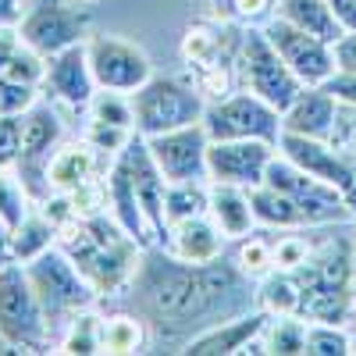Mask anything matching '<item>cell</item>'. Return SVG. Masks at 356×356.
Listing matches in <instances>:
<instances>
[{
    "label": "cell",
    "instance_id": "cell-1",
    "mask_svg": "<svg viewBox=\"0 0 356 356\" xmlns=\"http://www.w3.org/2000/svg\"><path fill=\"white\" fill-rule=\"evenodd\" d=\"M132 296L146 321H154L157 328L189 332V339L257 307L253 278L225 257L214 264H186L164 246H146Z\"/></svg>",
    "mask_w": 356,
    "mask_h": 356
},
{
    "label": "cell",
    "instance_id": "cell-2",
    "mask_svg": "<svg viewBox=\"0 0 356 356\" xmlns=\"http://www.w3.org/2000/svg\"><path fill=\"white\" fill-rule=\"evenodd\" d=\"M57 246H61L72 264L82 271V278L100 292V300L118 292H129L146 246L114 221L111 211L89 214V218H75L72 225L61 228L57 235Z\"/></svg>",
    "mask_w": 356,
    "mask_h": 356
},
{
    "label": "cell",
    "instance_id": "cell-3",
    "mask_svg": "<svg viewBox=\"0 0 356 356\" xmlns=\"http://www.w3.org/2000/svg\"><path fill=\"white\" fill-rule=\"evenodd\" d=\"M296 282L303 292L307 321L346 324L356 300V235H324L314 239L310 257L296 267Z\"/></svg>",
    "mask_w": 356,
    "mask_h": 356
},
{
    "label": "cell",
    "instance_id": "cell-4",
    "mask_svg": "<svg viewBox=\"0 0 356 356\" xmlns=\"http://www.w3.org/2000/svg\"><path fill=\"white\" fill-rule=\"evenodd\" d=\"M243 33L246 29H232L218 22H196L186 29L182 61L189 68V82L207 100H221L232 89H239V82H235V57H239V47H243Z\"/></svg>",
    "mask_w": 356,
    "mask_h": 356
},
{
    "label": "cell",
    "instance_id": "cell-5",
    "mask_svg": "<svg viewBox=\"0 0 356 356\" xmlns=\"http://www.w3.org/2000/svg\"><path fill=\"white\" fill-rule=\"evenodd\" d=\"M22 267H25L29 285H33L54 335H61V328L75 314L100 303V292L82 278V271L72 264V257L61 246H50L47 253H40L36 260H29Z\"/></svg>",
    "mask_w": 356,
    "mask_h": 356
},
{
    "label": "cell",
    "instance_id": "cell-6",
    "mask_svg": "<svg viewBox=\"0 0 356 356\" xmlns=\"http://www.w3.org/2000/svg\"><path fill=\"white\" fill-rule=\"evenodd\" d=\"M0 342L18 353H50L57 346L22 264L0 267Z\"/></svg>",
    "mask_w": 356,
    "mask_h": 356
},
{
    "label": "cell",
    "instance_id": "cell-7",
    "mask_svg": "<svg viewBox=\"0 0 356 356\" xmlns=\"http://www.w3.org/2000/svg\"><path fill=\"white\" fill-rule=\"evenodd\" d=\"M132 111H136V132L143 139H150L161 132L200 125L207 111V97L186 79L154 75L132 93Z\"/></svg>",
    "mask_w": 356,
    "mask_h": 356
},
{
    "label": "cell",
    "instance_id": "cell-8",
    "mask_svg": "<svg viewBox=\"0 0 356 356\" xmlns=\"http://www.w3.org/2000/svg\"><path fill=\"white\" fill-rule=\"evenodd\" d=\"M235 82H239V89H250L253 97H260L282 114L303 93V82L278 57L271 40L264 36V29H246L243 33V47L239 57H235Z\"/></svg>",
    "mask_w": 356,
    "mask_h": 356
},
{
    "label": "cell",
    "instance_id": "cell-9",
    "mask_svg": "<svg viewBox=\"0 0 356 356\" xmlns=\"http://www.w3.org/2000/svg\"><path fill=\"white\" fill-rule=\"evenodd\" d=\"M61 139H65V125L50 100H40L22 114V150H18L15 175L22 178V186L33 203H43L50 196L47 168H50L54 150L61 146Z\"/></svg>",
    "mask_w": 356,
    "mask_h": 356
},
{
    "label": "cell",
    "instance_id": "cell-10",
    "mask_svg": "<svg viewBox=\"0 0 356 356\" xmlns=\"http://www.w3.org/2000/svg\"><path fill=\"white\" fill-rule=\"evenodd\" d=\"M203 129L211 139H264L275 143L282 139V111L253 97L250 89H232L221 100H207L203 111Z\"/></svg>",
    "mask_w": 356,
    "mask_h": 356
},
{
    "label": "cell",
    "instance_id": "cell-11",
    "mask_svg": "<svg viewBox=\"0 0 356 356\" xmlns=\"http://www.w3.org/2000/svg\"><path fill=\"white\" fill-rule=\"evenodd\" d=\"M267 186H275L282 193H289L296 203L307 211L310 225L314 228H332V225H356V214L349 211V203L346 196L328 186V182H321V178L307 175L303 168H296L289 157L275 154L271 168H267V178H264Z\"/></svg>",
    "mask_w": 356,
    "mask_h": 356
},
{
    "label": "cell",
    "instance_id": "cell-12",
    "mask_svg": "<svg viewBox=\"0 0 356 356\" xmlns=\"http://www.w3.org/2000/svg\"><path fill=\"white\" fill-rule=\"evenodd\" d=\"M86 54H89V68H93V79L100 89L136 93L139 86L154 79V61L146 57V50L114 33H89Z\"/></svg>",
    "mask_w": 356,
    "mask_h": 356
},
{
    "label": "cell",
    "instance_id": "cell-13",
    "mask_svg": "<svg viewBox=\"0 0 356 356\" xmlns=\"http://www.w3.org/2000/svg\"><path fill=\"white\" fill-rule=\"evenodd\" d=\"M18 33H22L25 47L50 57V54H61L75 43H86L89 18L82 8L68 4V0H33L18 22Z\"/></svg>",
    "mask_w": 356,
    "mask_h": 356
},
{
    "label": "cell",
    "instance_id": "cell-14",
    "mask_svg": "<svg viewBox=\"0 0 356 356\" xmlns=\"http://www.w3.org/2000/svg\"><path fill=\"white\" fill-rule=\"evenodd\" d=\"M278 154L289 157L296 168H303L307 175H314V178H321V182L335 186L346 196L349 211L356 214V161L346 150H339V146L328 143V139H310V136L282 132Z\"/></svg>",
    "mask_w": 356,
    "mask_h": 356
},
{
    "label": "cell",
    "instance_id": "cell-15",
    "mask_svg": "<svg viewBox=\"0 0 356 356\" xmlns=\"http://www.w3.org/2000/svg\"><path fill=\"white\" fill-rule=\"evenodd\" d=\"M264 36L271 40V47L278 50V57L292 68V75L300 79L303 86H324L332 75H335V54H332V43H324L303 29L289 25L285 18L271 15L264 25Z\"/></svg>",
    "mask_w": 356,
    "mask_h": 356
},
{
    "label": "cell",
    "instance_id": "cell-16",
    "mask_svg": "<svg viewBox=\"0 0 356 356\" xmlns=\"http://www.w3.org/2000/svg\"><path fill=\"white\" fill-rule=\"evenodd\" d=\"M157 171L168 182H211L207 175V150H211V136H207L203 122L200 125H186L175 132H161L146 139Z\"/></svg>",
    "mask_w": 356,
    "mask_h": 356
},
{
    "label": "cell",
    "instance_id": "cell-17",
    "mask_svg": "<svg viewBox=\"0 0 356 356\" xmlns=\"http://www.w3.org/2000/svg\"><path fill=\"white\" fill-rule=\"evenodd\" d=\"M275 154H278V146L264 143V139H211L207 175H211V182L253 189L267 178Z\"/></svg>",
    "mask_w": 356,
    "mask_h": 356
},
{
    "label": "cell",
    "instance_id": "cell-18",
    "mask_svg": "<svg viewBox=\"0 0 356 356\" xmlns=\"http://www.w3.org/2000/svg\"><path fill=\"white\" fill-rule=\"evenodd\" d=\"M97 89L100 86L93 79V68H89L86 43H75L61 54L47 57V75H43V97L47 100L65 104L72 111H86Z\"/></svg>",
    "mask_w": 356,
    "mask_h": 356
},
{
    "label": "cell",
    "instance_id": "cell-19",
    "mask_svg": "<svg viewBox=\"0 0 356 356\" xmlns=\"http://www.w3.org/2000/svg\"><path fill=\"white\" fill-rule=\"evenodd\" d=\"M111 157H104L86 136L82 139H61L47 168V186L50 193H79L86 186L107 178Z\"/></svg>",
    "mask_w": 356,
    "mask_h": 356
},
{
    "label": "cell",
    "instance_id": "cell-20",
    "mask_svg": "<svg viewBox=\"0 0 356 356\" xmlns=\"http://www.w3.org/2000/svg\"><path fill=\"white\" fill-rule=\"evenodd\" d=\"M129 161H132V178H136V196H139V211L150 232V243L164 246L168 239V211H164V196H168V178L157 171L150 150H146V139L136 132L132 143L125 146Z\"/></svg>",
    "mask_w": 356,
    "mask_h": 356
},
{
    "label": "cell",
    "instance_id": "cell-21",
    "mask_svg": "<svg viewBox=\"0 0 356 356\" xmlns=\"http://www.w3.org/2000/svg\"><path fill=\"white\" fill-rule=\"evenodd\" d=\"M271 314H264L260 307L239 314V317H228V321H218L211 328L196 332L193 339L182 342L178 353H189V356H235V353H246L250 342L264 332V324Z\"/></svg>",
    "mask_w": 356,
    "mask_h": 356
},
{
    "label": "cell",
    "instance_id": "cell-22",
    "mask_svg": "<svg viewBox=\"0 0 356 356\" xmlns=\"http://www.w3.org/2000/svg\"><path fill=\"white\" fill-rule=\"evenodd\" d=\"M339 107L342 104L324 86H303V93L285 107L282 129L296 132V136H310V139H328L332 143L335 122H339Z\"/></svg>",
    "mask_w": 356,
    "mask_h": 356
},
{
    "label": "cell",
    "instance_id": "cell-23",
    "mask_svg": "<svg viewBox=\"0 0 356 356\" xmlns=\"http://www.w3.org/2000/svg\"><path fill=\"white\" fill-rule=\"evenodd\" d=\"M225 246H228V239L211 221V214L175 221L168 228V239H164V250L178 260H186V264H214V260L225 257Z\"/></svg>",
    "mask_w": 356,
    "mask_h": 356
},
{
    "label": "cell",
    "instance_id": "cell-24",
    "mask_svg": "<svg viewBox=\"0 0 356 356\" xmlns=\"http://www.w3.org/2000/svg\"><path fill=\"white\" fill-rule=\"evenodd\" d=\"M107 211L114 214V221L122 225L132 239H139L143 246H154L150 243V232H146V221H143V211H139L129 150L111 157V168H107Z\"/></svg>",
    "mask_w": 356,
    "mask_h": 356
},
{
    "label": "cell",
    "instance_id": "cell-25",
    "mask_svg": "<svg viewBox=\"0 0 356 356\" xmlns=\"http://www.w3.org/2000/svg\"><path fill=\"white\" fill-rule=\"evenodd\" d=\"M207 214L221 228V235L228 243L243 239L257 228V214L250 203V189L243 186H225V182H211V196H207Z\"/></svg>",
    "mask_w": 356,
    "mask_h": 356
},
{
    "label": "cell",
    "instance_id": "cell-26",
    "mask_svg": "<svg viewBox=\"0 0 356 356\" xmlns=\"http://www.w3.org/2000/svg\"><path fill=\"white\" fill-rule=\"evenodd\" d=\"M250 203H253V214H257V225L267 228V232H289V228H314L307 211L296 203L289 193L275 189V186H253L250 189Z\"/></svg>",
    "mask_w": 356,
    "mask_h": 356
},
{
    "label": "cell",
    "instance_id": "cell-27",
    "mask_svg": "<svg viewBox=\"0 0 356 356\" xmlns=\"http://www.w3.org/2000/svg\"><path fill=\"white\" fill-rule=\"evenodd\" d=\"M146 346H150V321L143 314H129V310L100 314V353L132 356V353H146Z\"/></svg>",
    "mask_w": 356,
    "mask_h": 356
},
{
    "label": "cell",
    "instance_id": "cell-28",
    "mask_svg": "<svg viewBox=\"0 0 356 356\" xmlns=\"http://www.w3.org/2000/svg\"><path fill=\"white\" fill-rule=\"evenodd\" d=\"M275 15L324 43H335L342 36V25L332 15L328 0H275Z\"/></svg>",
    "mask_w": 356,
    "mask_h": 356
},
{
    "label": "cell",
    "instance_id": "cell-29",
    "mask_svg": "<svg viewBox=\"0 0 356 356\" xmlns=\"http://www.w3.org/2000/svg\"><path fill=\"white\" fill-rule=\"evenodd\" d=\"M57 235H61V228H57L40 207L33 203V211H29L15 228H11V257L18 264H29L36 260L40 253H47L50 246H57Z\"/></svg>",
    "mask_w": 356,
    "mask_h": 356
},
{
    "label": "cell",
    "instance_id": "cell-30",
    "mask_svg": "<svg viewBox=\"0 0 356 356\" xmlns=\"http://www.w3.org/2000/svg\"><path fill=\"white\" fill-rule=\"evenodd\" d=\"M257 307L271 317H289V314H300L303 310V292H300V282H296L292 271H275L264 275L257 282ZM303 317V314H300Z\"/></svg>",
    "mask_w": 356,
    "mask_h": 356
},
{
    "label": "cell",
    "instance_id": "cell-31",
    "mask_svg": "<svg viewBox=\"0 0 356 356\" xmlns=\"http://www.w3.org/2000/svg\"><path fill=\"white\" fill-rule=\"evenodd\" d=\"M260 342H264V353H271V356H303L307 353V317L300 314L267 317Z\"/></svg>",
    "mask_w": 356,
    "mask_h": 356
},
{
    "label": "cell",
    "instance_id": "cell-32",
    "mask_svg": "<svg viewBox=\"0 0 356 356\" xmlns=\"http://www.w3.org/2000/svg\"><path fill=\"white\" fill-rule=\"evenodd\" d=\"M232 264L239 267V271L253 282H260L264 275H271L275 271V235H264L260 225L243 235V239H235V257Z\"/></svg>",
    "mask_w": 356,
    "mask_h": 356
},
{
    "label": "cell",
    "instance_id": "cell-33",
    "mask_svg": "<svg viewBox=\"0 0 356 356\" xmlns=\"http://www.w3.org/2000/svg\"><path fill=\"white\" fill-rule=\"evenodd\" d=\"M54 353H68V356H97L100 353V314H97V307L75 314L65 324L61 335H57Z\"/></svg>",
    "mask_w": 356,
    "mask_h": 356
},
{
    "label": "cell",
    "instance_id": "cell-34",
    "mask_svg": "<svg viewBox=\"0 0 356 356\" xmlns=\"http://www.w3.org/2000/svg\"><path fill=\"white\" fill-rule=\"evenodd\" d=\"M207 196H211V182H168V196H164L168 228L175 221L207 214Z\"/></svg>",
    "mask_w": 356,
    "mask_h": 356
},
{
    "label": "cell",
    "instance_id": "cell-35",
    "mask_svg": "<svg viewBox=\"0 0 356 356\" xmlns=\"http://www.w3.org/2000/svg\"><path fill=\"white\" fill-rule=\"evenodd\" d=\"M307 353L310 356H349L353 353V332H349V324L307 321Z\"/></svg>",
    "mask_w": 356,
    "mask_h": 356
},
{
    "label": "cell",
    "instance_id": "cell-36",
    "mask_svg": "<svg viewBox=\"0 0 356 356\" xmlns=\"http://www.w3.org/2000/svg\"><path fill=\"white\" fill-rule=\"evenodd\" d=\"M86 114L93 122H107V125H122L136 132V111H132V93H114V89H97L89 100Z\"/></svg>",
    "mask_w": 356,
    "mask_h": 356
},
{
    "label": "cell",
    "instance_id": "cell-37",
    "mask_svg": "<svg viewBox=\"0 0 356 356\" xmlns=\"http://www.w3.org/2000/svg\"><path fill=\"white\" fill-rule=\"evenodd\" d=\"M29 211H33V200H29L22 178L15 175V168H0V221L15 228Z\"/></svg>",
    "mask_w": 356,
    "mask_h": 356
},
{
    "label": "cell",
    "instance_id": "cell-38",
    "mask_svg": "<svg viewBox=\"0 0 356 356\" xmlns=\"http://www.w3.org/2000/svg\"><path fill=\"white\" fill-rule=\"evenodd\" d=\"M43 100V86H29V82H15L0 75V114H15L22 118L33 104Z\"/></svg>",
    "mask_w": 356,
    "mask_h": 356
},
{
    "label": "cell",
    "instance_id": "cell-39",
    "mask_svg": "<svg viewBox=\"0 0 356 356\" xmlns=\"http://www.w3.org/2000/svg\"><path fill=\"white\" fill-rule=\"evenodd\" d=\"M89 143L97 146V150L104 154V157H114V154H122L125 146L132 143V129H122V125H107V122H93V118H89L86 122V132H82Z\"/></svg>",
    "mask_w": 356,
    "mask_h": 356
},
{
    "label": "cell",
    "instance_id": "cell-40",
    "mask_svg": "<svg viewBox=\"0 0 356 356\" xmlns=\"http://www.w3.org/2000/svg\"><path fill=\"white\" fill-rule=\"evenodd\" d=\"M22 150V118L0 114V168H15Z\"/></svg>",
    "mask_w": 356,
    "mask_h": 356
},
{
    "label": "cell",
    "instance_id": "cell-41",
    "mask_svg": "<svg viewBox=\"0 0 356 356\" xmlns=\"http://www.w3.org/2000/svg\"><path fill=\"white\" fill-rule=\"evenodd\" d=\"M225 4L232 8V18L239 22H260L275 15V0H225Z\"/></svg>",
    "mask_w": 356,
    "mask_h": 356
},
{
    "label": "cell",
    "instance_id": "cell-42",
    "mask_svg": "<svg viewBox=\"0 0 356 356\" xmlns=\"http://www.w3.org/2000/svg\"><path fill=\"white\" fill-rule=\"evenodd\" d=\"M324 89H328L339 104L356 107V72H335L328 82H324Z\"/></svg>",
    "mask_w": 356,
    "mask_h": 356
},
{
    "label": "cell",
    "instance_id": "cell-43",
    "mask_svg": "<svg viewBox=\"0 0 356 356\" xmlns=\"http://www.w3.org/2000/svg\"><path fill=\"white\" fill-rule=\"evenodd\" d=\"M332 54H335V72H356V29L342 33L332 43Z\"/></svg>",
    "mask_w": 356,
    "mask_h": 356
},
{
    "label": "cell",
    "instance_id": "cell-44",
    "mask_svg": "<svg viewBox=\"0 0 356 356\" xmlns=\"http://www.w3.org/2000/svg\"><path fill=\"white\" fill-rule=\"evenodd\" d=\"M22 33H18V25H0V75L8 72V65L15 61V54L22 50Z\"/></svg>",
    "mask_w": 356,
    "mask_h": 356
},
{
    "label": "cell",
    "instance_id": "cell-45",
    "mask_svg": "<svg viewBox=\"0 0 356 356\" xmlns=\"http://www.w3.org/2000/svg\"><path fill=\"white\" fill-rule=\"evenodd\" d=\"M328 8L339 18L342 33H353V29H356V0H328Z\"/></svg>",
    "mask_w": 356,
    "mask_h": 356
},
{
    "label": "cell",
    "instance_id": "cell-46",
    "mask_svg": "<svg viewBox=\"0 0 356 356\" xmlns=\"http://www.w3.org/2000/svg\"><path fill=\"white\" fill-rule=\"evenodd\" d=\"M33 0H0V25H18Z\"/></svg>",
    "mask_w": 356,
    "mask_h": 356
},
{
    "label": "cell",
    "instance_id": "cell-47",
    "mask_svg": "<svg viewBox=\"0 0 356 356\" xmlns=\"http://www.w3.org/2000/svg\"><path fill=\"white\" fill-rule=\"evenodd\" d=\"M8 264H18V260L11 257V228L0 221V267H8Z\"/></svg>",
    "mask_w": 356,
    "mask_h": 356
},
{
    "label": "cell",
    "instance_id": "cell-48",
    "mask_svg": "<svg viewBox=\"0 0 356 356\" xmlns=\"http://www.w3.org/2000/svg\"><path fill=\"white\" fill-rule=\"evenodd\" d=\"M349 332H353V353H356V300H353V310H349Z\"/></svg>",
    "mask_w": 356,
    "mask_h": 356
},
{
    "label": "cell",
    "instance_id": "cell-49",
    "mask_svg": "<svg viewBox=\"0 0 356 356\" xmlns=\"http://www.w3.org/2000/svg\"><path fill=\"white\" fill-rule=\"evenodd\" d=\"M79 4H97V0H79Z\"/></svg>",
    "mask_w": 356,
    "mask_h": 356
}]
</instances>
